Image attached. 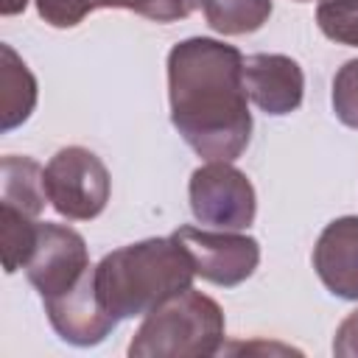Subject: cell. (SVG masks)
<instances>
[{
    "mask_svg": "<svg viewBox=\"0 0 358 358\" xmlns=\"http://www.w3.org/2000/svg\"><path fill=\"white\" fill-rule=\"evenodd\" d=\"M296 3H308V0H296Z\"/></svg>",
    "mask_w": 358,
    "mask_h": 358,
    "instance_id": "cell-20",
    "label": "cell"
},
{
    "mask_svg": "<svg viewBox=\"0 0 358 358\" xmlns=\"http://www.w3.org/2000/svg\"><path fill=\"white\" fill-rule=\"evenodd\" d=\"M39 17L53 28H76L98 8H126L151 22H176L193 14L196 0H34Z\"/></svg>",
    "mask_w": 358,
    "mask_h": 358,
    "instance_id": "cell-11",
    "label": "cell"
},
{
    "mask_svg": "<svg viewBox=\"0 0 358 358\" xmlns=\"http://www.w3.org/2000/svg\"><path fill=\"white\" fill-rule=\"evenodd\" d=\"M90 268V249L81 232L67 224L39 221V235L25 263V277L42 296V302L76 288Z\"/></svg>",
    "mask_w": 358,
    "mask_h": 358,
    "instance_id": "cell-7",
    "label": "cell"
},
{
    "mask_svg": "<svg viewBox=\"0 0 358 358\" xmlns=\"http://www.w3.org/2000/svg\"><path fill=\"white\" fill-rule=\"evenodd\" d=\"M313 268L333 296L358 302V215L333 218L319 232Z\"/></svg>",
    "mask_w": 358,
    "mask_h": 358,
    "instance_id": "cell-10",
    "label": "cell"
},
{
    "mask_svg": "<svg viewBox=\"0 0 358 358\" xmlns=\"http://www.w3.org/2000/svg\"><path fill=\"white\" fill-rule=\"evenodd\" d=\"M207 25L224 36H243L260 31L271 11V0H196Z\"/></svg>",
    "mask_w": 358,
    "mask_h": 358,
    "instance_id": "cell-14",
    "label": "cell"
},
{
    "mask_svg": "<svg viewBox=\"0 0 358 358\" xmlns=\"http://www.w3.org/2000/svg\"><path fill=\"white\" fill-rule=\"evenodd\" d=\"M316 25L327 39L358 48V0H319Z\"/></svg>",
    "mask_w": 358,
    "mask_h": 358,
    "instance_id": "cell-16",
    "label": "cell"
},
{
    "mask_svg": "<svg viewBox=\"0 0 358 358\" xmlns=\"http://www.w3.org/2000/svg\"><path fill=\"white\" fill-rule=\"evenodd\" d=\"M0 204L39 218L45 204H50L45 193V168L31 157L6 154L0 159Z\"/></svg>",
    "mask_w": 358,
    "mask_h": 358,
    "instance_id": "cell-13",
    "label": "cell"
},
{
    "mask_svg": "<svg viewBox=\"0 0 358 358\" xmlns=\"http://www.w3.org/2000/svg\"><path fill=\"white\" fill-rule=\"evenodd\" d=\"M227 319L221 305L193 285L145 313L129 341L131 358H204L221 352Z\"/></svg>",
    "mask_w": 358,
    "mask_h": 358,
    "instance_id": "cell-3",
    "label": "cell"
},
{
    "mask_svg": "<svg viewBox=\"0 0 358 358\" xmlns=\"http://www.w3.org/2000/svg\"><path fill=\"white\" fill-rule=\"evenodd\" d=\"M39 87L28 64L11 45H0V129L11 131L22 126L36 109Z\"/></svg>",
    "mask_w": 358,
    "mask_h": 358,
    "instance_id": "cell-12",
    "label": "cell"
},
{
    "mask_svg": "<svg viewBox=\"0 0 358 358\" xmlns=\"http://www.w3.org/2000/svg\"><path fill=\"white\" fill-rule=\"evenodd\" d=\"M243 84L249 101L271 115L282 117L302 106L305 73L296 59L285 53H252L243 59Z\"/></svg>",
    "mask_w": 358,
    "mask_h": 358,
    "instance_id": "cell-9",
    "label": "cell"
},
{
    "mask_svg": "<svg viewBox=\"0 0 358 358\" xmlns=\"http://www.w3.org/2000/svg\"><path fill=\"white\" fill-rule=\"evenodd\" d=\"M330 103L336 117L358 131V59L344 62L336 76H333V90H330Z\"/></svg>",
    "mask_w": 358,
    "mask_h": 358,
    "instance_id": "cell-17",
    "label": "cell"
},
{
    "mask_svg": "<svg viewBox=\"0 0 358 358\" xmlns=\"http://www.w3.org/2000/svg\"><path fill=\"white\" fill-rule=\"evenodd\" d=\"M39 235V218L25 215L17 207L0 204V246H3V268L6 274H14L17 268H25Z\"/></svg>",
    "mask_w": 358,
    "mask_h": 358,
    "instance_id": "cell-15",
    "label": "cell"
},
{
    "mask_svg": "<svg viewBox=\"0 0 358 358\" xmlns=\"http://www.w3.org/2000/svg\"><path fill=\"white\" fill-rule=\"evenodd\" d=\"M25 6H28V0H0V14L14 17V14H22Z\"/></svg>",
    "mask_w": 358,
    "mask_h": 358,
    "instance_id": "cell-19",
    "label": "cell"
},
{
    "mask_svg": "<svg viewBox=\"0 0 358 358\" xmlns=\"http://www.w3.org/2000/svg\"><path fill=\"white\" fill-rule=\"evenodd\" d=\"M333 355L338 358H358V308L341 319L333 336Z\"/></svg>",
    "mask_w": 358,
    "mask_h": 358,
    "instance_id": "cell-18",
    "label": "cell"
},
{
    "mask_svg": "<svg viewBox=\"0 0 358 358\" xmlns=\"http://www.w3.org/2000/svg\"><path fill=\"white\" fill-rule=\"evenodd\" d=\"M171 235L187 249L196 277L221 288H235L246 282L260 263L257 238L238 229H201L185 224Z\"/></svg>",
    "mask_w": 358,
    "mask_h": 358,
    "instance_id": "cell-6",
    "label": "cell"
},
{
    "mask_svg": "<svg viewBox=\"0 0 358 358\" xmlns=\"http://www.w3.org/2000/svg\"><path fill=\"white\" fill-rule=\"evenodd\" d=\"M168 103L179 137L207 162H235L252 140L243 53L213 36L168 50Z\"/></svg>",
    "mask_w": 358,
    "mask_h": 358,
    "instance_id": "cell-1",
    "label": "cell"
},
{
    "mask_svg": "<svg viewBox=\"0 0 358 358\" xmlns=\"http://www.w3.org/2000/svg\"><path fill=\"white\" fill-rule=\"evenodd\" d=\"M193 277V260L173 235L143 238L101 257L95 266V291L103 308L123 322L145 316L168 296L190 288Z\"/></svg>",
    "mask_w": 358,
    "mask_h": 358,
    "instance_id": "cell-2",
    "label": "cell"
},
{
    "mask_svg": "<svg viewBox=\"0 0 358 358\" xmlns=\"http://www.w3.org/2000/svg\"><path fill=\"white\" fill-rule=\"evenodd\" d=\"M45 313L56 336L73 347H95L117 327V319L103 308L95 291V266L76 288L45 299Z\"/></svg>",
    "mask_w": 358,
    "mask_h": 358,
    "instance_id": "cell-8",
    "label": "cell"
},
{
    "mask_svg": "<svg viewBox=\"0 0 358 358\" xmlns=\"http://www.w3.org/2000/svg\"><path fill=\"white\" fill-rule=\"evenodd\" d=\"M45 193L62 218L92 221L106 210L112 176L95 151L84 145H64L45 165Z\"/></svg>",
    "mask_w": 358,
    "mask_h": 358,
    "instance_id": "cell-4",
    "label": "cell"
},
{
    "mask_svg": "<svg viewBox=\"0 0 358 358\" xmlns=\"http://www.w3.org/2000/svg\"><path fill=\"white\" fill-rule=\"evenodd\" d=\"M190 213L215 229H249L257 215V193L249 176L232 162H204L187 182Z\"/></svg>",
    "mask_w": 358,
    "mask_h": 358,
    "instance_id": "cell-5",
    "label": "cell"
}]
</instances>
